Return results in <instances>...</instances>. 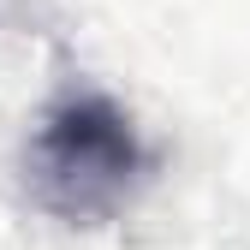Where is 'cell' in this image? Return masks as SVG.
Here are the masks:
<instances>
[{"label":"cell","mask_w":250,"mask_h":250,"mask_svg":"<svg viewBox=\"0 0 250 250\" xmlns=\"http://www.w3.org/2000/svg\"><path fill=\"white\" fill-rule=\"evenodd\" d=\"M30 197L60 221H107L143 185V143L107 96L54 102L30 137Z\"/></svg>","instance_id":"1"}]
</instances>
